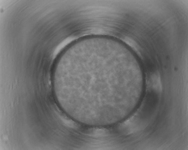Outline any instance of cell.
<instances>
[{
	"label": "cell",
	"mask_w": 188,
	"mask_h": 150,
	"mask_svg": "<svg viewBox=\"0 0 188 150\" xmlns=\"http://www.w3.org/2000/svg\"><path fill=\"white\" fill-rule=\"evenodd\" d=\"M125 61L116 53L101 51L86 53L73 60L65 76L68 84H74L77 105L92 111L119 107L123 83L129 76Z\"/></svg>",
	"instance_id": "obj_1"
},
{
	"label": "cell",
	"mask_w": 188,
	"mask_h": 150,
	"mask_svg": "<svg viewBox=\"0 0 188 150\" xmlns=\"http://www.w3.org/2000/svg\"><path fill=\"white\" fill-rule=\"evenodd\" d=\"M151 82L153 89L157 92H161L162 85L160 75L158 73H155L152 75Z\"/></svg>",
	"instance_id": "obj_2"
}]
</instances>
